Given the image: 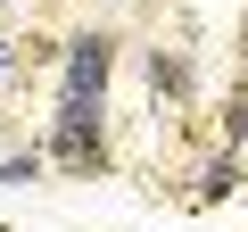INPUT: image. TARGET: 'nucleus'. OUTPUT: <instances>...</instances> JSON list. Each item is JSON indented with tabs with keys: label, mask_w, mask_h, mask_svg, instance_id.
Instances as JSON below:
<instances>
[{
	"label": "nucleus",
	"mask_w": 248,
	"mask_h": 232,
	"mask_svg": "<svg viewBox=\"0 0 248 232\" xmlns=\"http://www.w3.org/2000/svg\"><path fill=\"white\" fill-rule=\"evenodd\" d=\"M42 149H50V166H66V174H108V166H116V149H108V99H58Z\"/></svg>",
	"instance_id": "f257e3e1"
},
{
	"label": "nucleus",
	"mask_w": 248,
	"mask_h": 232,
	"mask_svg": "<svg viewBox=\"0 0 248 232\" xmlns=\"http://www.w3.org/2000/svg\"><path fill=\"white\" fill-rule=\"evenodd\" d=\"M108 75H116V33L83 25L58 42V99H108Z\"/></svg>",
	"instance_id": "f03ea898"
},
{
	"label": "nucleus",
	"mask_w": 248,
	"mask_h": 232,
	"mask_svg": "<svg viewBox=\"0 0 248 232\" xmlns=\"http://www.w3.org/2000/svg\"><path fill=\"white\" fill-rule=\"evenodd\" d=\"M141 91H149L157 108H190V99H199V75H190V58H182V50L149 42V50H141Z\"/></svg>",
	"instance_id": "7ed1b4c3"
},
{
	"label": "nucleus",
	"mask_w": 248,
	"mask_h": 232,
	"mask_svg": "<svg viewBox=\"0 0 248 232\" xmlns=\"http://www.w3.org/2000/svg\"><path fill=\"white\" fill-rule=\"evenodd\" d=\"M248 191V174H240V149H215V158H199V174H190V199L199 207H223V199H240Z\"/></svg>",
	"instance_id": "20e7f679"
},
{
	"label": "nucleus",
	"mask_w": 248,
	"mask_h": 232,
	"mask_svg": "<svg viewBox=\"0 0 248 232\" xmlns=\"http://www.w3.org/2000/svg\"><path fill=\"white\" fill-rule=\"evenodd\" d=\"M42 166H50V149H42V141H25V149H0V182H9V191L42 182Z\"/></svg>",
	"instance_id": "39448f33"
},
{
	"label": "nucleus",
	"mask_w": 248,
	"mask_h": 232,
	"mask_svg": "<svg viewBox=\"0 0 248 232\" xmlns=\"http://www.w3.org/2000/svg\"><path fill=\"white\" fill-rule=\"evenodd\" d=\"M223 149H248V83L223 99Z\"/></svg>",
	"instance_id": "423d86ee"
},
{
	"label": "nucleus",
	"mask_w": 248,
	"mask_h": 232,
	"mask_svg": "<svg viewBox=\"0 0 248 232\" xmlns=\"http://www.w3.org/2000/svg\"><path fill=\"white\" fill-rule=\"evenodd\" d=\"M17 75H25V42H9V33H0V91H9Z\"/></svg>",
	"instance_id": "0eeeda50"
},
{
	"label": "nucleus",
	"mask_w": 248,
	"mask_h": 232,
	"mask_svg": "<svg viewBox=\"0 0 248 232\" xmlns=\"http://www.w3.org/2000/svg\"><path fill=\"white\" fill-rule=\"evenodd\" d=\"M0 9H17V0H0Z\"/></svg>",
	"instance_id": "6e6552de"
}]
</instances>
